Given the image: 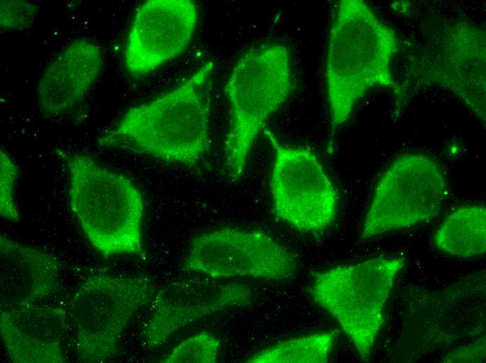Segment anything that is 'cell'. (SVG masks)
<instances>
[{
  "instance_id": "cell-1",
  "label": "cell",
  "mask_w": 486,
  "mask_h": 363,
  "mask_svg": "<svg viewBox=\"0 0 486 363\" xmlns=\"http://www.w3.org/2000/svg\"><path fill=\"white\" fill-rule=\"evenodd\" d=\"M213 71L207 61L173 89L131 108L98 145L196 165L209 146Z\"/></svg>"
},
{
  "instance_id": "cell-2",
  "label": "cell",
  "mask_w": 486,
  "mask_h": 363,
  "mask_svg": "<svg viewBox=\"0 0 486 363\" xmlns=\"http://www.w3.org/2000/svg\"><path fill=\"white\" fill-rule=\"evenodd\" d=\"M397 50L395 31L367 3L338 2L330 29L325 74L330 114V153L336 133L369 89L379 86L397 91L391 65Z\"/></svg>"
},
{
  "instance_id": "cell-3",
  "label": "cell",
  "mask_w": 486,
  "mask_h": 363,
  "mask_svg": "<svg viewBox=\"0 0 486 363\" xmlns=\"http://www.w3.org/2000/svg\"><path fill=\"white\" fill-rule=\"evenodd\" d=\"M59 154L66 166L71 210L91 245L104 255L144 258V205L135 184L88 155Z\"/></svg>"
},
{
  "instance_id": "cell-4",
  "label": "cell",
  "mask_w": 486,
  "mask_h": 363,
  "mask_svg": "<svg viewBox=\"0 0 486 363\" xmlns=\"http://www.w3.org/2000/svg\"><path fill=\"white\" fill-rule=\"evenodd\" d=\"M294 89L290 54L284 44L252 48L235 62L225 87L230 105L225 164L233 181L242 175L251 149L266 121Z\"/></svg>"
},
{
  "instance_id": "cell-5",
  "label": "cell",
  "mask_w": 486,
  "mask_h": 363,
  "mask_svg": "<svg viewBox=\"0 0 486 363\" xmlns=\"http://www.w3.org/2000/svg\"><path fill=\"white\" fill-rule=\"evenodd\" d=\"M404 258H376L318 274L309 292L339 323L367 362L383 323V309Z\"/></svg>"
},
{
  "instance_id": "cell-6",
  "label": "cell",
  "mask_w": 486,
  "mask_h": 363,
  "mask_svg": "<svg viewBox=\"0 0 486 363\" xmlns=\"http://www.w3.org/2000/svg\"><path fill=\"white\" fill-rule=\"evenodd\" d=\"M154 297V286L145 277L95 274L86 279L69 304L82 361L111 360L133 316Z\"/></svg>"
},
{
  "instance_id": "cell-7",
  "label": "cell",
  "mask_w": 486,
  "mask_h": 363,
  "mask_svg": "<svg viewBox=\"0 0 486 363\" xmlns=\"http://www.w3.org/2000/svg\"><path fill=\"white\" fill-rule=\"evenodd\" d=\"M448 193L446 176L432 158L419 154L398 157L378 180L361 237L407 228L435 218Z\"/></svg>"
},
{
  "instance_id": "cell-8",
  "label": "cell",
  "mask_w": 486,
  "mask_h": 363,
  "mask_svg": "<svg viewBox=\"0 0 486 363\" xmlns=\"http://www.w3.org/2000/svg\"><path fill=\"white\" fill-rule=\"evenodd\" d=\"M274 157L270 188L275 215L304 232H318L334 221L338 193L316 155L290 147L265 129Z\"/></svg>"
},
{
  "instance_id": "cell-9",
  "label": "cell",
  "mask_w": 486,
  "mask_h": 363,
  "mask_svg": "<svg viewBox=\"0 0 486 363\" xmlns=\"http://www.w3.org/2000/svg\"><path fill=\"white\" fill-rule=\"evenodd\" d=\"M184 268L212 278L253 276L281 280L292 276L293 255L267 234L226 228L202 234L191 243Z\"/></svg>"
},
{
  "instance_id": "cell-10",
  "label": "cell",
  "mask_w": 486,
  "mask_h": 363,
  "mask_svg": "<svg viewBox=\"0 0 486 363\" xmlns=\"http://www.w3.org/2000/svg\"><path fill=\"white\" fill-rule=\"evenodd\" d=\"M198 10L191 0H149L138 8L124 52L127 72L146 75L182 54L191 41Z\"/></svg>"
},
{
  "instance_id": "cell-11",
  "label": "cell",
  "mask_w": 486,
  "mask_h": 363,
  "mask_svg": "<svg viewBox=\"0 0 486 363\" xmlns=\"http://www.w3.org/2000/svg\"><path fill=\"white\" fill-rule=\"evenodd\" d=\"M251 288L240 283L189 279L170 283L155 295L154 311L145 330L151 348L161 346L186 325L228 307L249 304Z\"/></svg>"
},
{
  "instance_id": "cell-12",
  "label": "cell",
  "mask_w": 486,
  "mask_h": 363,
  "mask_svg": "<svg viewBox=\"0 0 486 363\" xmlns=\"http://www.w3.org/2000/svg\"><path fill=\"white\" fill-rule=\"evenodd\" d=\"M101 47L75 40L57 53L43 69L36 87V101L47 116L63 114L79 103L101 73Z\"/></svg>"
},
{
  "instance_id": "cell-13",
  "label": "cell",
  "mask_w": 486,
  "mask_h": 363,
  "mask_svg": "<svg viewBox=\"0 0 486 363\" xmlns=\"http://www.w3.org/2000/svg\"><path fill=\"white\" fill-rule=\"evenodd\" d=\"M0 319L1 338L13 362H64L62 345L67 326L61 308L31 304L1 309Z\"/></svg>"
},
{
  "instance_id": "cell-14",
  "label": "cell",
  "mask_w": 486,
  "mask_h": 363,
  "mask_svg": "<svg viewBox=\"0 0 486 363\" xmlns=\"http://www.w3.org/2000/svg\"><path fill=\"white\" fill-rule=\"evenodd\" d=\"M57 258L39 249L0 237L1 308L33 304L55 288Z\"/></svg>"
},
{
  "instance_id": "cell-15",
  "label": "cell",
  "mask_w": 486,
  "mask_h": 363,
  "mask_svg": "<svg viewBox=\"0 0 486 363\" xmlns=\"http://www.w3.org/2000/svg\"><path fill=\"white\" fill-rule=\"evenodd\" d=\"M435 245L451 255L469 258L486 251V209L483 205L459 207L436 231Z\"/></svg>"
},
{
  "instance_id": "cell-16",
  "label": "cell",
  "mask_w": 486,
  "mask_h": 363,
  "mask_svg": "<svg viewBox=\"0 0 486 363\" xmlns=\"http://www.w3.org/2000/svg\"><path fill=\"white\" fill-rule=\"evenodd\" d=\"M337 333H316L287 340L254 354L251 363L327 362Z\"/></svg>"
},
{
  "instance_id": "cell-17",
  "label": "cell",
  "mask_w": 486,
  "mask_h": 363,
  "mask_svg": "<svg viewBox=\"0 0 486 363\" xmlns=\"http://www.w3.org/2000/svg\"><path fill=\"white\" fill-rule=\"evenodd\" d=\"M220 343L212 334L202 332L183 341L174 348L165 363H214Z\"/></svg>"
},
{
  "instance_id": "cell-18",
  "label": "cell",
  "mask_w": 486,
  "mask_h": 363,
  "mask_svg": "<svg viewBox=\"0 0 486 363\" xmlns=\"http://www.w3.org/2000/svg\"><path fill=\"white\" fill-rule=\"evenodd\" d=\"M0 214L1 217L18 222L20 216L14 200L18 168L9 155L1 149Z\"/></svg>"
},
{
  "instance_id": "cell-19",
  "label": "cell",
  "mask_w": 486,
  "mask_h": 363,
  "mask_svg": "<svg viewBox=\"0 0 486 363\" xmlns=\"http://www.w3.org/2000/svg\"><path fill=\"white\" fill-rule=\"evenodd\" d=\"M38 7L24 1H1V27L4 29H23L30 27Z\"/></svg>"
},
{
  "instance_id": "cell-20",
  "label": "cell",
  "mask_w": 486,
  "mask_h": 363,
  "mask_svg": "<svg viewBox=\"0 0 486 363\" xmlns=\"http://www.w3.org/2000/svg\"><path fill=\"white\" fill-rule=\"evenodd\" d=\"M485 338H481L473 345L449 354L447 362H479L485 360Z\"/></svg>"
}]
</instances>
